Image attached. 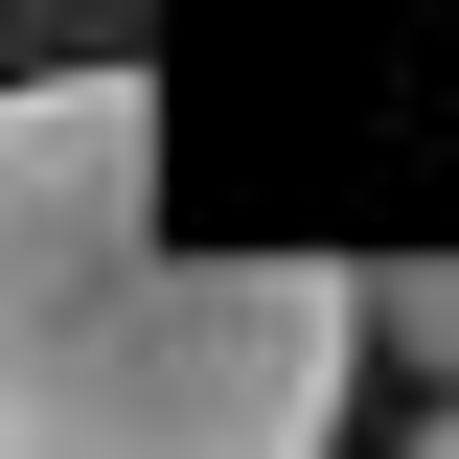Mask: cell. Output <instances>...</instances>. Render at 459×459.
<instances>
[{
    "instance_id": "obj_1",
    "label": "cell",
    "mask_w": 459,
    "mask_h": 459,
    "mask_svg": "<svg viewBox=\"0 0 459 459\" xmlns=\"http://www.w3.org/2000/svg\"><path fill=\"white\" fill-rule=\"evenodd\" d=\"M368 276L344 253H184L161 92L23 69L0 92V459H299L344 437Z\"/></svg>"
},
{
    "instance_id": "obj_2",
    "label": "cell",
    "mask_w": 459,
    "mask_h": 459,
    "mask_svg": "<svg viewBox=\"0 0 459 459\" xmlns=\"http://www.w3.org/2000/svg\"><path fill=\"white\" fill-rule=\"evenodd\" d=\"M368 344H413V368L459 391V253H391V276H368Z\"/></svg>"
}]
</instances>
